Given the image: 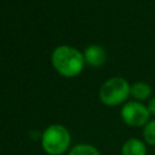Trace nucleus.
Here are the masks:
<instances>
[{
    "mask_svg": "<svg viewBox=\"0 0 155 155\" xmlns=\"http://www.w3.org/2000/svg\"><path fill=\"white\" fill-rule=\"evenodd\" d=\"M51 63L54 70L64 78H75L85 68L84 53L69 45L57 46L51 54Z\"/></svg>",
    "mask_w": 155,
    "mask_h": 155,
    "instance_id": "f257e3e1",
    "label": "nucleus"
},
{
    "mask_svg": "<svg viewBox=\"0 0 155 155\" xmlns=\"http://www.w3.org/2000/svg\"><path fill=\"white\" fill-rule=\"evenodd\" d=\"M99 99L107 107L124 105L131 97V84L121 76L109 78L99 88Z\"/></svg>",
    "mask_w": 155,
    "mask_h": 155,
    "instance_id": "f03ea898",
    "label": "nucleus"
},
{
    "mask_svg": "<svg viewBox=\"0 0 155 155\" xmlns=\"http://www.w3.org/2000/svg\"><path fill=\"white\" fill-rule=\"evenodd\" d=\"M70 133L63 125H50L41 134V147L48 155H62L70 145Z\"/></svg>",
    "mask_w": 155,
    "mask_h": 155,
    "instance_id": "7ed1b4c3",
    "label": "nucleus"
},
{
    "mask_svg": "<svg viewBox=\"0 0 155 155\" xmlns=\"http://www.w3.org/2000/svg\"><path fill=\"white\" fill-rule=\"evenodd\" d=\"M121 120L125 125L130 127H143L150 119L151 115L148 110V107L143 102L137 101H127L124 105H121L120 110Z\"/></svg>",
    "mask_w": 155,
    "mask_h": 155,
    "instance_id": "20e7f679",
    "label": "nucleus"
},
{
    "mask_svg": "<svg viewBox=\"0 0 155 155\" xmlns=\"http://www.w3.org/2000/svg\"><path fill=\"white\" fill-rule=\"evenodd\" d=\"M82 53L86 64L90 67H102L107 61V51L104 47L96 44L87 46Z\"/></svg>",
    "mask_w": 155,
    "mask_h": 155,
    "instance_id": "39448f33",
    "label": "nucleus"
},
{
    "mask_svg": "<svg viewBox=\"0 0 155 155\" xmlns=\"http://www.w3.org/2000/svg\"><path fill=\"white\" fill-rule=\"evenodd\" d=\"M148 145L147 143L137 137H131L124 142L121 145V155H147Z\"/></svg>",
    "mask_w": 155,
    "mask_h": 155,
    "instance_id": "423d86ee",
    "label": "nucleus"
},
{
    "mask_svg": "<svg viewBox=\"0 0 155 155\" xmlns=\"http://www.w3.org/2000/svg\"><path fill=\"white\" fill-rule=\"evenodd\" d=\"M131 97L137 102H148L153 97V87L147 81H136L131 84Z\"/></svg>",
    "mask_w": 155,
    "mask_h": 155,
    "instance_id": "0eeeda50",
    "label": "nucleus"
},
{
    "mask_svg": "<svg viewBox=\"0 0 155 155\" xmlns=\"http://www.w3.org/2000/svg\"><path fill=\"white\" fill-rule=\"evenodd\" d=\"M142 139L147 145L155 147V119H150L142 127Z\"/></svg>",
    "mask_w": 155,
    "mask_h": 155,
    "instance_id": "6e6552de",
    "label": "nucleus"
},
{
    "mask_svg": "<svg viewBox=\"0 0 155 155\" xmlns=\"http://www.w3.org/2000/svg\"><path fill=\"white\" fill-rule=\"evenodd\" d=\"M68 155H101V153L96 147L82 143V144L75 145L71 150H69Z\"/></svg>",
    "mask_w": 155,
    "mask_h": 155,
    "instance_id": "1a4fd4ad",
    "label": "nucleus"
},
{
    "mask_svg": "<svg viewBox=\"0 0 155 155\" xmlns=\"http://www.w3.org/2000/svg\"><path fill=\"white\" fill-rule=\"evenodd\" d=\"M147 107H148V110L150 113L151 116H155V96H153L148 102H147Z\"/></svg>",
    "mask_w": 155,
    "mask_h": 155,
    "instance_id": "9d476101",
    "label": "nucleus"
}]
</instances>
